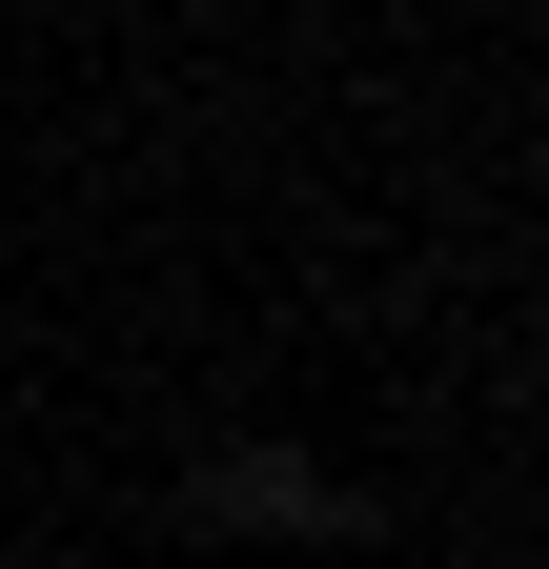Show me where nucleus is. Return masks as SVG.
<instances>
[{
	"mask_svg": "<svg viewBox=\"0 0 549 569\" xmlns=\"http://www.w3.org/2000/svg\"><path fill=\"white\" fill-rule=\"evenodd\" d=\"M183 529H367V509L306 448H224V468H183Z\"/></svg>",
	"mask_w": 549,
	"mask_h": 569,
	"instance_id": "obj_1",
	"label": "nucleus"
}]
</instances>
